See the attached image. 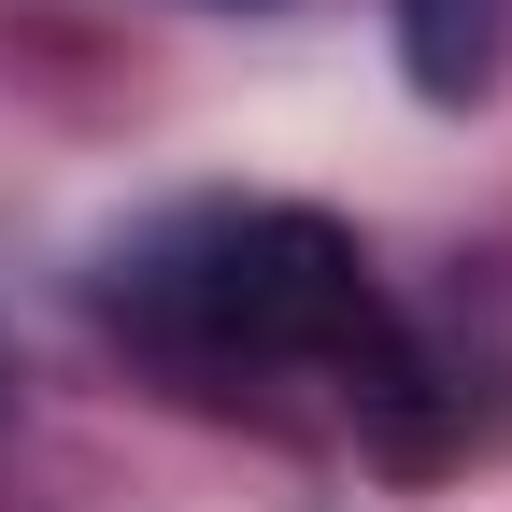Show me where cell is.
<instances>
[{
    "label": "cell",
    "instance_id": "cell-1",
    "mask_svg": "<svg viewBox=\"0 0 512 512\" xmlns=\"http://www.w3.org/2000/svg\"><path fill=\"white\" fill-rule=\"evenodd\" d=\"M100 313L171 384H200V399H242V384H328V399L356 427H384L399 456L427 441V356H413V328L384 313L370 256L328 214H299V200L171 214L157 242H128L114 271H100Z\"/></svg>",
    "mask_w": 512,
    "mask_h": 512
},
{
    "label": "cell",
    "instance_id": "cell-2",
    "mask_svg": "<svg viewBox=\"0 0 512 512\" xmlns=\"http://www.w3.org/2000/svg\"><path fill=\"white\" fill-rule=\"evenodd\" d=\"M498 29H512V0H399V43H413L427 100H484L498 86Z\"/></svg>",
    "mask_w": 512,
    "mask_h": 512
}]
</instances>
